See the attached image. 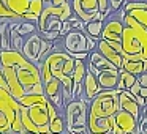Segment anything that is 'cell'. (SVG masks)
Returning a JSON list of instances; mask_svg holds the SVG:
<instances>
[{
  "label": "cell",
  "instance_id": "cell-5",
  "mask_svg": "<svg viewBox=\"0 0 147 134\" xmlns=\"http://www.w3.org/2000/svg\"><path fill=\"white\" fill-rule=\"evenodd\" d=\"M122 32V57L127 60H147V30L123 11Z\"/></svg>",
  "mask_w": 147,
  "mask_h": 134
},
{
  "label": "cell",
  "instance_id": "cell-16",
  "mask_svg": "<svg viewBox=\"0 0 147 134\" xmlns=\"http://www.w3.org/2000/svg\"><path fill=\"white\" fill-rule=\"evenodd\" d=\"M119 107L130 112L136 118L141 117V106L138 104L136 98L130 90H119Z\"/></svg>",
  "mask_w": 147,
  "mask_h": 134
},
{
  "label": "cell",
  "instance_id": "cell-32",
  "mask_svg": "<svg viewBox=\"0 0 147 134\" xmlns=\"http://www.w3.org/2000/svg\"><path fill=\"white\" fill-rule=\"evenodd\" d=\"M108 43H109V46H111L112 49H115L117 52L122 54V43L120 41H108Z\"/></svg>",
  "mask_w": 147,
  "mask_h": 134
},
{
  "label": "cell",
  "instance_id": "cell-27",
  "mask_svg": "<svg viewBox=\"0 0 147 134\" xmlns=\"http://www.w3.org/2000/svg\"><path fill=\"white\" fill-rule=\"evenodd\" d=\"M98 2V10H100V14L103 16V21L108 17L109 14V0H96Z\"/></svg>",
  "mask_w": 147,
  "mask_h": 134
},
{
  "label": "cell",
  "instance_id": "cell-22",
  "mask_svg": "<svg viewBox=\"0 0 147 134\" xmlns=\"http://www.w3.org/2000/svg\"><path fill=\"white\" fill-rule=\"evenodd\" d=\"M136 76L125 70H119V82H117V90H128L134 82H136Z\"/></svg>",
  "mask_w": 147,
  "mask_h": 134
},
{
  "label": "cell",
  "instance_id": "cell-23",
  "mask_svg": "<svg viewBox=\"0 0 147 134\" xmlns=\"http://www.w3.org/2000/svg\"><path fill=\"white\" fill-rule=\"evenodd\" d=\"M14 29L22 38H26L27 35L36 32V22H33V21H16Z\"/></svg>",
  "mask_w": 147,
  "mask_h": 134
},
{
  "label": "cell",
  "instance_id": "cell-35",
  "mask_svg": "<svg viewBox=\"0 0 147 134\" xmlns=\"http://www.w3.org/2000/svg\"><path fill=\"white\" fill-rule=\"evenodd\" d=\"M63 2H65V0H49V3H51V5H55V7H57V5H62Z\"/></svg>",
  "mask_w": 147,
  "mask_h": 134
},
{
  "label": "cell",
  "instance_id": "cell-21",
  "mask_svg": "<svg viewBox=\"0 0 147 134\" xmlns=\"http://www.w3.org/2000/svg\"><path fill=\"white\" fill-rule=\"evenodd\" d=\"M87 62H89V63H92L98 71H100V70H105V68H112V66H114V65H112L106 57H103V55L100 54L98 51H96V49H93V51L89 52ZM114 68H115V66H114Z\"/></svg>",
  "mask_w": 147,
  "mask_h": 134
},
{
  "label": "cell",
  "instance_id": "cell-20",
  "mask_svg": "<svg viewBox=\"0 0 147 134\" xmlns=\"http://www.w3.org/2000/svg\"><path fill=\"white\" fill-rule=\"evenodd\" d=\"M120 70H125L134 76H139L142 71H147V60H127V58H123Z\"/></svg>",
  "mask_w": 147,
  "mask_h": 134
},
{
  "label": "cell",
  "instance_id": "cell-18",
  "mask_svg": "<svg viewBox=\"0 0 147 134\" xmlns=\"http://www.w3.org/2000/svg\"><path fill=\"white\" fill-rule=\"evenodd\" d=\"M96 79L98 84L101 87V90H109V88H115L119 82V70L117 68H105V70H100L96 74Z\"/></svg>",
  "mask_w": 147,
  "mask_h": 134
},
{
  "label": "cell",
  "instance_id": "cell-6",
  "mask_svg": "<svg viewBox=\"0 0 147 134\" xmlns=\"http://www.w3.org/2000/svg\"><path fill=\"white\" fill-rule=\"evenodd\" d=\"M73 14L71 5L68 0H65L62 5H51L45 3L41 10V14L36 19V32L41 38L49 40V41H55L59 40V32H60L62 22L67 21L68 17Z\"/></svg>",
  "mask_w": 147,
  "mask_h": 134
},
{
  "label": "cell",
  "instance_id": "cell-11",
  "mask_svg": "<svg viewBox=\"0 0 147 134\" xmlns=\"http://www.w3.org/2000/svg\"><path fill=\"white\" fill-rule=\"evenodd\" d=\"M111 134H138V118L130 112L119 109L114 117V126Z\"/></svg>",
  "mask_w": 147,
  "mask_h": 134
},
{
  "label": "cell",
  "instance_id": "cell-3",
  "mask_svg": "<svg viewBox=\"0 0 147 134\" xmlns=\"http://www.w3.org/2000/svg\"><path fill=\"white\" fill-rule=\"evenodd\" d=\"M74 58L67 51H52L46 55L40 63V76L41 82L49 77H57L62 82V98L63 104L73 99V82H71V73H73Z\"/></svg>",
  "mask_w": 147,
  "mask_h": 134
},
{
  "label": "cell",
  "instance_id": "cell-1",
  "mask_svg": "<svg viewBox=\"0 0 147 134\" xmlns=\"http://www.w3.org/2000/svg\"><path fill=\"white\" fill-rule=\"evenodd\" d=\"M0 68L8 92L19 99L27 93H45L40 68L16 49H0Z\"/></svg>",
  "mask_w": 147,
  "mask_h": 134
},
{
  "label": "cell",
  "instance_id": "cell-28",
  "mask_svg": "<svg viewBox=\"0 0 147 134\" xmlns=\"http://www.w3.org/2000/svg\"><path fill=\"white\" fill-rule=\"evenodd\" d=\"M125 2H127V0H109V14L119 11L125 5ZM109 14H108V16H109Z\"/></svg>",
  "mask_w": 147,
  "mask_h": 134
},
{
  "label": "cell",
  "instance_id": "cell-10",
  "mask_svg": "<svg viewBox=\"0 0 147 134\" xmlns=\"http://www.w3.org/2000/svg\"><path fill=\"white\" fill-rule=\"evenodd\" d=\"M68 2L71 5L73 14L84 22H89L93 19H103V16L100 14L96 0H68Z\"/></svg>",
  "mask_w": 147,
  "mask_h": 134
},
{
  "label": "cell",
  "instance_id": "cell-31",
  "mask_svg": "<svg viewBox=\"0 0 147 134\" xmlns=\"http://www.w3.org/2000/svg\"><path fill=\"white\" fill-rule=\"evenodd\" d=\"M96 41L98 40H95V38H92V36H89L87 35V51H93V49L96 48Z\"/></svg>",
  "mask_w": 147,
  "mask_h": 134
},
{
  "label": "cell",
  "instance_id": "cell-24",
  "mask_svg": "<svg viewBox=\"0 0 147 134\" xmlns=\"http://www.w3.org/2000/svg\"><path fill=\"white\" fill-rule=\"evenodd\" d=\"M103 19H93V21H89L86 22V35L92 36L95 40H100L101 36V29H103Z\"/></svg>",
  "mask_w": 147,
  "mask_h": 134
},
{
  "label": "cell",
  "instance_id": "cell-30",
  "mask_svg": "<svg viewBox=\"0 0 147 134\" xmlns=\"http://www.w3.org/2000/svg\"><path fill=\"white\" fill-rule=\"evenodd\" d=\"M136 79L141 87H147V71H142L139 76H136Z\"/></svg>",
  "mask_w": 147,
  "mask_h": 134
},
{
  "label": "cell",
  "instance_id": "cell-9",
  "mask_svg": "<svg viewBox=\"0 0 147 134\" xmlns=\"http://www.w3.org/2000/svg\"><path fill=\"white\" fill-rule=\"evenodd\" d=\"M123 10H119L115 13L109 14L106 17V22H103V29H101V36L100 38L106 40V41H120L122 40V32H123Z\"/></svg>",
  "mask_w": 147,
  "mask_h": 134
},
{
  "label": "cell",
  "instance_id": "cell-38",
  "mask_svg": "<svg viewBox=\"0 0 147 134\" xmlns=\"http://www.w3.org/2000/svg\"><path fill=\"white\" fill-rule=\"evenodd\" d=\"M144 2H147V0H144Z\"/></svg>",
  "mask_w": 147,
  "mask_h": 134
},
{
  "label": "cell",
  "instance_id": "cell-7",
  "mask_svg": "<svg viewBox=\"0 0 147 134\" xmlns=\"http://www.w3.org/2000/svg\"><path fill=\"white\" fill-rule=\"evenodd\" d=\"M87 109L89 104L82 98H73L63 107L65 129L70 133H89L87 129Z\"/></svg>",
  "mask_w": 147,
  "mask_h": 134
},
{
  "label": "cell",
  "instance_id": "cell-19",
  "mask_svg": "<svg viewBox=\"0 0 147 134\" xmlns=\"http://www.w3.org/2000/svg\"><path fill=\"white\" fill-rule=\"evenodd\" d=\"M7 7L10 8L11 13H14L21 21H22L24 14L29 11V7H30V0H5Z\"/></svg>",
  "mask_w": 147,
  "mask_h": 134
},
{
  "label": "cell",
  "instance_id": "cell-14",
  "mask_svg": "<svg viewBox=\"0 0 147 134\" xmlns=\"http://www.w3.org/2000/svg\"><path fill=\"white\" fill-rule=\"evenodd\" d=\"M100 90H101V87H100V84H98L96 74L87 68L86 74H84V79H82V85H81V96L79 98H82L84 101L89 104L90 99H92Z\"/></svg>",
  "mask_w": 147,
  "mask_h": 134
},
{
  "label": "cell",
  "instance_id": "cell-25",
  "mask_svg": "<svg viewBox=\"0 0 147 134\" xmlns=\"http://www.w3.org/2000/svg\"><path fill=\"white\" fill-rule=\"evenodd\" d=\"M65 131V118L63 114H59L57 117H54L52 120H49V133L59 134Z\"/></svg>",
  "mask_w": 147,
  "mask_h": 134
},
{
  "label": "cell",
  "instance_id": "cell-26",
  "mask_svg": "<svg viewBox=\"0 0 147 134\" xmlns=\"http://www.w3.org/2000/svg\"><path fill=\"white\" fill-rule=\"evenodd\" d=\"M0 21H21L16 14L10 11L5 0H0Z\"/></svg>",
  "mask_w": 147,
  "mask_h": 134
},
{
  "label": "cell",
  "instance_id": "cell-33",
  "mask_svg": "<svg viewBox=\"0 0 147 134\" xmlns=\"http://www.w3.org/2000/svg\"><path fill=\"white\" fill-rule=\"evenodd\" d=\"M71 57L73 58H84L86 60L89 57V52H76V54H71Z\"/></svg>",
  "mask_w": 147,
  "mask_h": 134
},
{
  "label": "cell",
  "instance_id": "cell-36",
  "mask_svg": "<svg viewBox=\"0 0 147 134\" xmlns=\"http://www.w3.org/2000/svg\"><path fill=\"white\" fill-rule=\"evenodd\" d=\"M141 115L147 117V106H142V107H141Z\"/></svg>",
  "mask_w": 147,
  "mask_h": 134
},
{
  "label": "cell",
  "instance_id": "cell-37",
  "mask_svg": "<svg viewBox=\"0 0 147 134\" xmlns=\"http://www.w3.org/2000/svg\"><path fill=\"white\" fill-rule=\"evenodd\" d=\"M43 2H45V3H48V2H49V0H43Z\"/></svg>",
  "mask_w": 147,
  "mask_h": 134
},
{
  "label": "cell",
  "instance_id": "cell-13",
  "mask_svg": "<svg viewBox=\"0 0 147 134\" xmlns=\"http://www.w3.org/2000/svg\"><path fill=\"white\" fill-rule=\"evenodd\" d=\"M41 43H43V38L38 35V32H33V33H30V35H27L26 38H24L22 44H21V49H19L21 54H22L27 60H30L32 63H35L38 68H40L38 54H40Z\"/></svg>",
  "mask_w": 147,
  "mask_h": 134
},
{
  "label": "cell",
  "instance_id": "cell-12",
  "mask_svg": "<svg viewBox=\"0 0 147 134\" xmlns=\"http://www.w3.org/2000/svg\"><path fill=\"white\" fill-rule=\"evenodd\" d=\"M62 48L68 54H76V52H89L87 51V35L86 32L71 29L65 36H62Z\"/></svg>",
  "mask_w": 147,
  "mask_h": 134
},
{
  "label": "cell",
  "instance_id": "cell-2",
  "mask_svg": "<svg viewBox=\"0 0 147 134\" xmlns=\"http://www.w3.org/2000/svg\"><path fill=\"white\" fill-rule=\"evenodd\" d=\"M119 90H100L89 103L87 129L90 134H108L114 126V117L119 111Z\"/></svg>",
  "mask_w": 147,
  "mask_h": 134
},
{
  "label": "cell",
  "instance_id": "cell-8",
  "mask_svg": "<svg viewBox=\"0 0 147 134\" xmlns=\"http://www.w3.org/2000/svg\"><path fill=\"white\" fill-rule=\"evenodd\" d=\"M21 104L11 93L0 96V134L11 133V125L16 117V112H19Z\"/></svg>",
  "mask_w": 147,
  "mask_h": 134
},
{
  "label": "cell",
  "instance_id": "cell-15",
  "mask_svg": "<svg viewBox=\"0 0 147 134\" xmlns=\"http://www.w3.org/2000/svg\"><path fill=\"white\" fill-rule=\"evenodd\" d=\"M87 60V58H86ZM84 58H74L73 65V73H71V82H73V98H79L81 96V85H82V79L87 70V63Z\"/></svg>",
  "mask_w": 147,
  "mask_h": 134
},
{
  "label": "cell",
  "instance_id": "cell-17",
  "mask_svg": "<svg viewBox=\"0 0 147 134\" xmlns=\"http://www.w3.org/2000/svg\"><path fill=\"white\" fill-rule=\"evenodd\" d=\"M95 49L103 55V57L108 58V60L111 62V63L114 65L115 68H117V70H120V68H122V62H123L122 54H120V52H117L115 49H112L106 40L100 38L98 41H96V48H95Z\"/></svg>",
  "mask_w": 147,
  "mask_h": 134
},
{
  "label": "cell",
  "instance_id": "cell-29",
  "mask_svg": "<svg viewBox=\"0 0 147 134\" xmlns=\"http://www.w3.org/2000/svg\"><path fill=\"white\" fill-rule=\"evenodd\" d=\"M138 133H147V117L144 115L138 118Z\"/></svg>",
  "mask_w": 147,
  "mask_h": 134
},
{
  "label": "cell",
  "instance_id": "cell-4",
  "mask_svg": "<svg viewBox=\"0 0 147 134\" xmlns=\"http://www.w3.org/2000/svg\"><path fill=\"white\" fill-rule=\"evenodd\" d=\"M21 121L26 133L48 134L49 133V99L45 93H27L21 96Z\"/></svg>",
  "mask_w": 147,
  "mask_h": 134
},
{
  "label": "cell",
  "instance_id": "cell-34",
  "mask_svg": "<svg viewBox=\"0 0 147 134\" xmlns=\"http://www.w3.org/2000/svg\"><path fill=\"white\" fill-rule=\"evenodd\" d=\"M138 95H141L142 98H147V87H141L139 88V93Z\"/></svg>",
  "mask_w": 147,
  "mask_h": 134
}]
</instances>
